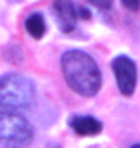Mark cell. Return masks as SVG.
I'll return each mask as SVG.
<instances>
[{"label":"cell","mask_w":140,"mask_h":148,"mask_svg":"<svg viewBox=\"0 0 140 148\" xmlns=\"http://www.w3.org/2000/svg\"><path fill=\"white\" fill-rule=\"evenodd\" d=\"M61 73L65 83L81 96H94L102 85V73L92 56L83 50H69L61 56Z\"/></svg>","instance_id":"cell-1"},{"label":"cell","mask_w":140,"mask_h":148,"mask_svg":"<svg viewBox=\"0 0 140 148\" xmlns=\"http://www.w3.org/2000/svg\"><path fill=\"white\" fill-rule=\"evenodd\" d=\"M123 6H125V8H129V10H132V12L140 10V2H138V0H123Z\"/></svg>","instance_id":"cell-8"},{"label":"cell","mask_w":140,"mask_h":148,"mask_svg":"<svg viewBox=\"0 0 140 148\" xmlns=\"http://www.w3.org/2000/svg\"><path fill=\"white\" fill-rule=\"evenodd\" d=\"M130 148H140V144H132V146H130Z\"/></svg>","instance_id":"cell-10"},{"label":"cell","mask_w":140,"mask_h":148,"mask_svg":"<svg viewBox=\"0 0 140 148\" xmlns=\"http://www.w3.org/2000/svg\"><path fill=\"white\" fill-rule=\"evenodd\" d=\"M33 140L29 121L16 112L0 110V143L6 148H25Z\"/></svg>","instance_id":"cell-3"},{"label":"cell","mask_w":140,"mask_h":148,"mask_svg":"<svg viewBox=\"0 0 140 148\" xmlns=\"http://www.w3.org/2000/svg\"><path fill=\"white\" fill-rule=\"evenodd\" d=\"M37 90L31 79L17 73L0 77V108H4V112L31 108Z\"/></svg>","instance_id":"cell-2"},{"label":"cell","mask_w":140,"mask_h":148,"mask_svg":"<svg viewBox=\"0 0 140 148\" xmlns=\"http://www.w3.org/2000/svg\"><path fill=\"white\" fill-rule=\"evenodd\" d=\"M71 129L77 135L90 137V135H98L102 131V123L96 117H92V115H77V117L71 119Z\"/></svg>","instance_id":"cell-6"},{"label":"cell","mask_w":140,"mask_h":148,"mask_svg":"<svg viewBox=\"0 0 140 148\" xmlns=\"http://www.w3.org/2000/svg\"><path fill=\"white\" fill-rule=\"evenodd\" d=\"M25 29L33 38H42L44 31H46V23H44V17L40 14H31V16L25 19Z\"/></svg>","instance_id":"cell-7"},{"label":"cell","mask_w":140,"mask_h":148,"mask_svg":"<svg viewBox=\"0 0 140 148\" xmlns=\"http://www.w3.org/2000/svg\"><path fill=\"white\" fill-rule=\"evenodd\" d=\"M92 4H94V6H100V8H109V6H111L109 2H102V0H98V2H92Z\"/></svg>","instance_id":"cell-9"},{"label":"cell","mask_w":140,"mask_h":148,"mask_svg":"<svg viewBox=\"0 0 140 148\" xmlns=\"http://www.w3.org/2000/svg\"><path fill=\"white\" fill-rule=\"evenodd\" d=\"M115 79H117V87L121 94L130 96L136 88V64L130 60L129 56H117L111 64Z\"/></svg>","instance_id":"cell-4"},{"label":"cell","mask_w":140,"mask_h":148,"mask_svg":"<svg viewBox=\"0 0 140 148\" xmlns=\"http://www.w3.org/2000/svg\"><path fill=\"white\" fill-rule=\"evenodd\" d=\"M54 10L58 14V21H59V27L64 29L65 33H71L73 29L77 27V17L83 16V19H88L90 14L81 8V6H75L71 2H56L54 4Z\"/></svg>","instance_id":"cell-5"}]
</instances>
